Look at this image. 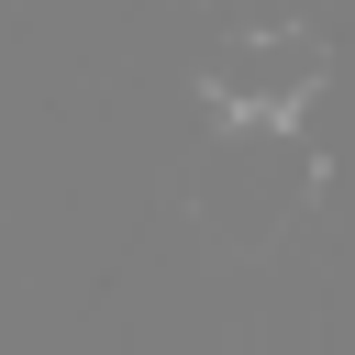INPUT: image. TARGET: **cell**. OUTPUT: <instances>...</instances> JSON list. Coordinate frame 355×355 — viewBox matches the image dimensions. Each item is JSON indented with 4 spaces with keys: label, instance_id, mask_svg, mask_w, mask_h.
I'll return each instance as SVG.
<instances>
[{
    "label": "cell",
    "instance_id": "1",
    "mask_svg": "<svg viewBox=\"0 0 355 355\" xmlns=\"http://www.w3.org/2000/svg\"><path fill=\"white\" fill-rule=\"evenodd\" d=\"M211 122H222V133H211L189 200H200V222H211L233 255H255V244H277V233L311 211V189H322L311 111H211Z\"/></svg>",
    "mask_w": 355,
    "mask_h": 355
},
{
    "label": "cell",
    "instance_id": "2",
    "mask_svg": "<svg viewBox=\"0 0 355 355\" xmlns=\"http://www.w3.org/2000/svg\"><path fill=\"white\" fill-rule=\"evenodd\" d=\"M322 89H333V44L300 11H266V22L222 33L211 67H200V100L211 111H311Z\"/></svg>",
    "mask_w": 355,
    "mask_h": 355
}]
</instances>
